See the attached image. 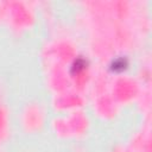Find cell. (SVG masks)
<instances>
[{"label":"cell","instance_id":"cell-1","mask_svg":"<svg viewBox=\"0 0 152 152\" xmlns=\"http://www.w3.org/2000/svg\"><path fill=\"white\" fill-rule=\"evenodd\" d=\"M126 66H127V61L125 58H122V57L121 58H116L115 61H113L112 65H110L112 70H115V71H121V70L126 69Z\"/></svg>","mask_w":152,"mask_h":152}]
</instances>
